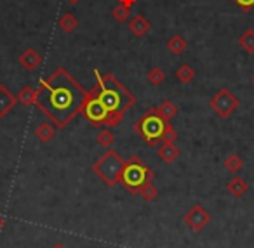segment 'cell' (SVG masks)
Returning a JSON list of instances; mask_svg holds the SVG:
<instances>
[{"label": "cell", "mask_w": 254, "mask_h": 248, "mask_svg": "<svg viewBox=\"0 0 254 248\" xmlns=\"http://www.w3.org/2000/svg\"><path fill=\"white\" fill-rule=\"evenodd\" d=\"M87 91L66 68L60 66L47 78H42L35 89L33 104L58 129H66L84 109Z\"/></svg>", "instance_id": "obj_1"}, {"label": "cell", "mask_w": 254, "mask_h": 248, "mask_svg": "<svg viewBox=\"0 0 254 248\" xmlns=\"http://www.w3.org/2000/svg\"><path fill=\"white\" fill-rule=\"evenodd\" d=\"M96 84L91 89L94 96L99 99L106 111L113 116L119 123H122L124 113L129 111L136 104V96L132 94L115 75L112 73H99V70H94Z\"/></svg>", "instance_id": "obj_2"}, {"label": "cell", "mask_w": 254, "mask_h": 248, "mask_svg": "<svg viewBox=\"0 0 254 248\" xmlns=\"http://www.w3.org/2000/svg\"><path fill=\"white\" fill-rule=\"evenodd\" d=\"M167 125H169V120L164 118L157 108H150L136 120L132 129L148 146L159 148L162 144Z\"/></svg>", "instance_id": "obj_3"}, {"label": "cell", "mask_w": 254, "mask_h": 248, "mask_svg": "<svg viewBox=\"0 0 254 248\" xmlns=\"http://www.w3.org/2000/svg\"><path fill=\"white\" fill-rule=\"evenodd\" d=\"M155 179V172L141 161L138 156H129L124 163V170L120 175V184L124 186V189L131 193V195L138 196L139 189L146 184L152 182Z\"/></svg>", "instance_id": "obj_4"}, {"label": "cell", "mask_w": 254, "mask_h": 248, "mask_svg": "<svg viewBox=\"0 0 254 248\" xmlns=\"http://www.w3.org/2000/svg\"><path fill=\"white\" fill-rule=\"evenodd\" d=\"M124 160L115 149H106L98 160L92 165V172L99 177V181L105 182L108 188H113V186L120 184V175H122L124 170Z\"/></svg>", "instance_id": "obj_5"}, {"label": "cell", "mask_w": 254, "mask_h": 248, "mask_svg": "<svg viewBox=\"0 0 254 248\" xmlns=\"http://www.w3.org/2000/svg\"><path fill=\"white\" fill-rule=\"evenodd\" d=\"M82 115L87 118V122L91 123L92 127H99V125H106V127H117L120 125L108 111H106L105 106L99 102V99L94 96V92L89 89L87 91V101L84 104V109H82Z\"/></svg>", "instance_id": "obj_6"}, {"label": "cell", "mask_w": 254, "mask_h": 248, "mask_svg": "<svg viewBox=\"0 0 254 248\" xmlns=\"http://www.w3.org/2000/svg\"><path fill=\"white\" fill-rule=\"evenodd\" d=\"M209 106H211V109L219 116V118H230V116L239 109L240 101L230 89L223 87L211 98Z\"/></svg>", "instance_id": "obj_7"}, {"label": "cell", "mask_w": 254, "mask_h": 248, "mask_svg": "<svg viewBox=\"0 0 254 248\" xmlns=\"http://www.w3.org/2000/svg\"><path fill=\"white\" fill-rule=\"evenodd\" d=\"M185 222H187V226L190 227L193 233H200V231H204V227L211 222V213L207 212V208H205L204 205L197 203V205H193L191 208H188V212L185 213Z\"/></svg>", "instance_id": "obj_8"}, {"label": "cell", "mask_w": 254, "mask_h": 248, "mask_svg": "<svg viewBox=\"0 0 254 248\" xmlns=\"http://www.w3.org/2000/svg\"><path fill=\"white\" fill-rule=\"evenodd\" d=\"M16 104H18V98L4 84H0V118H5L16 108Z\"/></svg>", "instance_id": "obj_9"}, {"label": "cell", "mask_w": 254, "mask_h": 248, "mask_svg": "<svg viewBox=\"0 0 254 248\" xmlns=\"http://www.w3.org/2000/svg\"><path fill=\"white\" fill-rule=\"evenodd\" d=\"M18 61H19V64H21V66L25 68L26 71H35L37 68L42 64V56H40V52L37 49H33V47H28V49L23 50Z\"/></svg>", "instance_id": "obj_10"}, {"label": "cell", "mask_w": 254, "mask_h": 248, "mask_svg": "<svg viewBox=\"0 0 254 248\" xmlns=\"http://www.w3.org/2000/svg\"><path fill=\"white\" fill-rule=\"evenodd\" d=\"M157 154H159V158L164 163H174L180 158L181 151L174 143H162L159 146V149H157Z\"/></svg>", "instance_id": "obj_11"}, {"label": "cell", "mask_w": 254, "mask_h": 248, "mask_svg": "<svg viewBox=\"0 0 254 248\" xmlns=\"http://www.w3.org/2000/svg\"><path fill=\"white\" fill-rule=\"evenodd\" d=\"M226 191H228L233 198H242V196L249 191V184H247V181L244 177L235 175V177H232L226 182Z\"/></svg>", "instance_id": "obj_12"}, {"label": "cell", "mask_w": 254, "mask_h": 248, "mask_svg": "<svg viewBox=\"0 0 254 248\" xmlns=\"http://www.w3.org/2000/svg\"><path fill=\"white\" fill-rule=\"evenodd\" d=\"M129 30H131L132 35L136 37H145L146 33L152 30V25H150V21L145 18L143 14H136L134 18L129 21Z\"/></svg>", "instance_id": "obj_13"}, {"label": "cell", "mask_w": 254, "mask_h": 248, "mask_svg": "<svg viewBox=\"0 0 254 248\" xmlns=\"http://www.w3.org/2000/svg\"><path fill=\"white\" fill-rule=\"evenodd\" d=\"M35 136L40 143L47 144L54 139V136H56V129H54V125L51 122H40L35 129Z\"/></svg>", "instance_id": "obj_14"}, {"label": "cell", "mask_w": 254, "mask_h": 248, "mask_svg": "<svg viewBox=\"0 0 254 248\" xmlns=\"http://www.w3.org/2000/svg\"><path fill=\"white\" fill-rule=\"evenodd\" d=\"M187 40L183 39L181 35H173L171 39H167L166 42V47L169 52H173L174 56H180V54H183V50L187 49Z\"/></svg>", "instance_id": "obj_15"}, {"label": "cell", "mask_w": 254, "mask_h": 248, "mask_svg": "<svg viewBox=\"0 0 254 248\" xmlns=\"http://www.w3.org/2000/svg\"><path fill=\"white\" fill-rule=\"evenodd\" d=\"M58 25H60V28L63 30L64 33H71L78 28V19L75 18L71 12H64V14L58 19Z\"/></svg>", "instance_id": "obj_16"}, {"label": "cell", "mask_w": 254, "mask_h": 248, "mask_svg": "<svg viewBox=\"0 0 254 248\" xmlns=\"http://www.w3.org/2000/svg\"><path fill=\"white\" fill-rule=\"evenodd\" d=\"M225 168L228 172H232V174H239L244 168V160L237 153H230L228 156L225 158Z\"/></svg>", "instance_id": "obj_17"}, {"label": "cell", "mask_w": 254, "mask_h": 248, "mask_svg": "<svg viewBox=\"0 0 254 248\" xmlns=\"http://www.w3.org/2000/svg\"><path fill=\"white\" fill-rule=\"evenodd\" d=\"M16 98H18V102H21L23 106L30 108V106L35 102V89L30 87V85H25V87L18 92V96H16Z\"/></svg>", "instance_id": "obj_18"}, {"label": "cell", "mask_w": 254, "mask_h": 248, "mask_svg": "<svg viewBox=\"0 0 254 248\" xmlns=\"http://www.w3.org/2000/svg\"><path fill=\"white\" fill-rule=\"evenodd\" d=\"M239 46L242 47L246 52L253 54L254 52V30L247 28L242 35L239 37Z\"/></svg>", "instance_id": "obj_19"}, {"label": "cell", "mask_w": 254, "mask_h": 248, "mask_svg": "<svg viewBox=\"0 0 254 248\" xmlns=\"http://www.w3.org/2000/svg\"><path fill=\"white\" fill-rule=\"evenodd\" d=\"M157 109H159L160 115H162L166 120H169V122L174 118V116H178V111H180V109H178V106L174 104L173 101H169V99H166V101L160 102V106Z\"/></svg>", "instance_id": "obj_20"}, {"label": "cell", "mask_w": 254, "mask_h": 248, "mask_svg": "<svg viewBox=\"0 0 254 248\" xmlns=\"http://www.w3.org/2000/svg\"><path fill=\"white\" fill-rule=\"evenodd\" d=\"M176 78L181 84H190L195 78V70L190 66V64H180L176 70Z\"/></svg>", "instance_id": "obj_21"}, {"label": "cell", "mask_w": 254, "mask_h": 248, "mask_svg": "<svg viewBox=\"0 0 254 248\" xmlns=\"http://www.w3.org/2000/svg\"><path fill=\"white\" fill-rule=\"evenodd\" d=\"M96 143H98L101 148H106V149H108V148L115 143V136H113V132L110 129H103V130H99L98 136H96Z\"/></svg>", "instance_id": "obj_22"}, {"label": "cell", "mask_w": 254, "mask_h": 248, "mask_svg": "<svg viewBox=\"0 0 254 248\" xmlns=\"http://www.w3.org/2000/svg\"><path fill=\"white\" fill-rule=\"evenodd\" d=\"M138 196H141L145 201H155L157 196H159V189L153 186V182H146V184L139 189Z\"/></svg>", "instance_id": "obj_23"}, {"label": "cell", "mask_w": 254, "mask_h": 248, "mask_svg": "<svg viewBox=\"0 0 254 248\" xmlns=\"http://www.w3.org/2000/svg\"><path fill=\"white\" fill-rule=\"evenodd\" d=\"M146 80L150 82L152 85H160V84H164V80H166V73H164V70L162 68H159V66H155V68H152V70L146 73Z\"/></svg>", "instance_id": "obj_24"}, {"label": "cell", "mask_w": 254, "mask_h": 248, "mask_svg": "<svg viewBox=\"0 0 254 248\" xmlns=\"http://www.w3.org/2000/svg\"><path fill=\"white\" fill-rule=\"evenodd\" d=\"M112 18L119 23H126L127 19L131 18V9L126 7V5H117V7L112 9Z\"/></svg>", "instance_id": "obj_25"}, {"label": "cell", "mask_w": 254, "mask_h": 248, "mask_svg": "<svg viewBox=\"0 0 254 248\" xmlns=\"http://www.w3.org/2000/svg\"><path fill=\"white\" fill-rule=\"evenodd\" d=\"M176 139H178V132L174 130L173 123L169 122V125H167V129H166V134H164L162 143H176Z\"/></svg>", "instance_id": "obj_26"}, {"label": "cell", "mask_w": 254, "mask_h": 248, "mask_svg": "<svg viewBox=\"0 0 254 248\" xmlns=\"http://www.w3.org/2000/svg\"><path fill=\"white\" fill-rule=\"evenodd\" d=\"M233 2H235L244 12H249L251 9L254 7V0H233Z\"/></svg>", "instance_id": "obj_27"}, {"label": "cell", "mask_w": 254, "mask_h": 248, "mask_svg": "<svg viewBox=\"0 0 254 248\" xmlns=\"http://www.w3.org/2000/svg\"><path fill=\"white\" fill-rule=\"evenodd\" d=\"M117 2H119L120 5H126V7H129V9H131L132 5L138 4V0H117Z\"/></svg>", "instance_id": "obj_28"}, {"label": "cell", "mask_w": 254, "mask_h": 248, "mask_svg": "<svg viewBox=\"0 0 254 248\" xmlns=\"http://www.w3.org/2000/svg\"><path fill=\"white\" fill-rule=\"evenodd\" d=\"M4 226H5V220H4V217L0 215V231L4 229Z\"/></svg>", "instance_id": "obj_29"}, {"label": "cell", "mask_w": 254, "mask_h": 248, "mask_svg": "<svg viewBox=\"0 0 254 248\" xmlns=\"http://www.w3.org/2000/svg\"><path fill=\"white\" fill-rule=\"evenodd\" d=\"M66 2H68V4H71V5H77L80 0H66Z\"/></svg>", "instance_id": "obj_30"}, {"label": "cell", "mask_w": 254, "mask_h": 248, "mask_svg": "<svg viewBox=\"0 0 254 248\" xmlns=\"http://www.w3.org/2000/svg\"><path fill=\"white\" fill-rule=\"evenodd\" d=\"M53 248H66V247H64V245L63 243H56V245H54V247Z\"/></svg>", "instance_id": "obj_31"}, {"label": "cell", "mask_w": 254, "mask_h": 248, "mask_svg": "<svg viewBox=\"0 0 254 248\" xmlns=\"http://www.w3.org/2000/svg\"><path fill=\"white\" fill-rule=\"evenodd\" d=\"M253 84H254V77H253Z\"/></svg>", "instance_id": "obj_32"}]
</instances>
